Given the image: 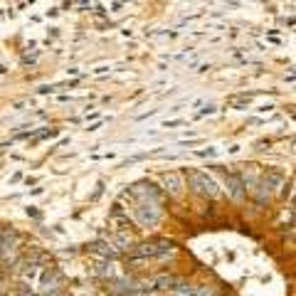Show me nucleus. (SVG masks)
Here are the masks:
<instances>
[{"instance_id": "7ed1b4c3", "label": "nucleus", "mask_w": 296, "mask_h": 296, "mask_svg": "<svg viewBox=\"0 0 296 296\" xmlns=\"http://www.w3.org/2000/svg\"><path fill=\"white\" fill-rule=\"evenodd\" d=\"M225 183L230 185V190H232V195H235V198H240V195H242V183H240V180H237L235 175L225 173Z\"/></svg>"}, {"instance_id": "f257e3e1", "label": "nucleus", "mask_w": 296, "mask_h": 296, "mask_svg": "<svg viewBox=\"0 0 296 296\" xmlns=\"http://www.w3.org/2000/svg\"><path fill=\"white\" fill-rule=\"evenodd\" d=\"M188 180H190L193 190H195V193H200V195H208V198H217V195H220V190H217L215 180L208 178L205 173H200V170H190V173H188Z\"/></svg>"}, {"instance_id": "f03ea898", "label": "nucleus", "mask_w": 296, "mask_h": 296, "mask_svg": "<svg viewBox=\"0 0 296 296\" xmlns=\"http://www.w3.org/2000/svg\"><path fill=\"white\" fill-rule=\"evenodd\" d=\"M166 185H168V190L175 195V193H180V175L178 173H166Z\"/></svg>"}, {"instance_id": "20e7f679", "label": "nucleus", "mask_w": 296, "mask_h": 296, "mask_svg": "<svg viewBox=\"0 0 296 296\" xmlns=\"http://www.w3.org/2000/svg\"><path fill=\"white\" fill-rule=\"evenodd\" d=\"M180 124H183L180 119H175V121H166V128H170V126H180Z\"/></svg>"}]
</instances>
